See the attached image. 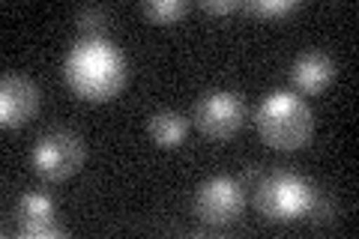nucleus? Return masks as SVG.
Listing matches in <instances>:
<instances>
[{
    "instance_id": "6e6552de",
    "label": "nucleus",
    "mask_w": 359,
    "mask_h": 239,
    "mask_svg": "<svg viewBox=\"0 0 359 239\" xmlns=\"http://www.w3.org/2000/svg\"><path fill=\"white\" fill-rule=\"evenodd\" d=\"M39 108V84L27 75L9 72L0 81V123L6 129L25 126Z\"/></svg>"
},
{
    "instance_id": "f257e3e1",
    "label": "nucleus",
    "mask_w": 359,
    "mask_h": 239,
    "mask_svg": "<svg viewBox=\"0 0 359 239\" xmlns=\"http://www.w3.org/2000/svg\"><path fill=\"white\" fill-rule=\"evenodd\" d=\"M63 72L78 96L105 102L114 99L126 84V57L105 36H84L66 54Z\"/></svg>"
},
{
    "instance_id": "f03ea898",
    "label": "nucleus",
    "mask_w": 359,
    "mask_h": 239,
    "mask_svg": "<svg viewBox=\"0 0 359 239\" xmlns=\"http://www.w3.org/2000/svg\"><path fill=\"white\" fill-rule=\"evenodd\" d=\"M255 207L269 221H330L335 215V200L330 191H323L311 179L294 174V170H273L264 174L255 186Z\"/></svg>"
},
{
    "instance_id": "2eb2a0df",
    "label": "nucleus",
    "mask_w": 359,
    "mask_h": 239,
    "mask_svg": "<svg viewBox=\"0 0 359 239\" xmlns=\"http://www.w3.org/2000/svg\"><path fill=\"white\" fill-rule=\"evenodd\" d=\"M261 177H264V168L261 165H245V170H243V179H240V183L245 186V183H261Z\"/></svg>"
},
{
    "instance_id": "4468645a",
    "label": "nucleus",
    "mask_w": 359,
    "mask_h": 239,
    "mask_svg": "<svg viewBox=\"0 0 359 239\" xmlns=\"http://www.w3.org/2000/svg\"><path fill=\"white\" fill-rule=\"evenodd\" d=\"M204 9H207V13L222 15V13H233V9H243V4H240V0H204Z\"/></svg>"
},
{
    "instance_id": "39448f33",
    "label": "nucleus",
    "mask_w": 359,
    "mask_h": 239,
    "mask_svg": "<svg viewBox=\"0 0 359 239\" xmlns=\"http://www.w3.org/2000/svg\"><path fill=\"white\" fill-rule=\"evenodd\" d=\"M245 210V186L233 177H210L195 195V215L204 224L224 227Z\"/></svg>"
},
{
    "instance_id": "9b49d317",
    "label": "nucleus",
    "mask_w": 359,
    "mask_h": 239,
    "mask_svg": "<svg viewBox=\"0 0 359 239\" xmlns=\"http://www.w3.org/2000/svg\"><path fill=\"white\" fill-rule=\"evenodd\" d=\"M141 13L156 25H171V21L183 18L189 13V0H147Z\"/></svg>"
},
{
    "instance_id": "ddd939ff",
    "label": "nucleus",
    "mask_w": 359,
    "mask_h": 239,
    "mask_svg": "<svg viewBox=\"0 0 359 239\" xmlns=\"http://www.w3.org/2000/svg\"><path fill=\"white\" fill-rule=\"evenodd\" d=\"M108 18H111V13L105 6H81L75 13V21H78V27L81 30H99V27H105L108 25Z\"/></svg>"
},
{
    "instance_id": "0eeeda50",
    "label": "nucleus",
    "mask_w": 359,
    "mask_h": 239,
    "mask_svg": "<svg viewBox=\"0 0 359 239\" xmlns=\"http://www.w3.org/2000/svg\"><path fill=\"white\" fill-rule=\"evenodd\" d=\"M15 231L21 236L45 239V236H66L69 231L57 221V207L42 191H25L15 200Z\"/></svg>"
},
{
    "instance_id": "20e7f679",
    "label": "nucleus",
    "mask_w": 359,
    "mask_h": 239,
    "mask_svg": "<svg viewBox=\"0 0 359 239\" xmlns=\"http://www.w3.org/2000/svg\"><path fill=\"white\" fill-rule=\"evenodd\" d=\"M84 158H87V144L81 135H75L69 129L45 132L42 138L33 144V153H30L33 170H36L42 179H54V183L78 174Z\"/></svg>"
},
{
    "instance_id": "9d476101",
    "label": "nucleus",
    "mask_w": 359,
    "mask_h": 239,
    "mask_svg": "<svg viewBox=\"0 0 359 239\" xmlns=\"http://www.w3.org/2000/svg\"><path fill=\"white\" fill-rule=\"evenodd\" d=\"M147 132H150V138H153L156 144H159V146H165V150H171V146L183 144L186 132H189V120H186L180 111L165 108V111H156L153 117H150Z\"/></svg>"
},
{
    "instance_id": "f8f14e48",
    "label": "nucleus",
    "mask_w": 359,
    "mask_h": 239,
    "mask_svg": "<svg viewBox=\"0 0 359 239\" xmlns=\"http://www.w3.org/2000/svg\"><path fill=\"white\" fill-rule=\"evenodd\" d=\"M245 13H255V15H266V18H278V15H287L290 9H297L294 0H249L243 4Z\"/></svg>"
},
{
    "instance_id": "1a4fd4ad",
    "label": "nucleus",
    "mask_w": 359,
    "mask_h": 239,
    "mask_svg": "<svg viewBox=\"0 0 359 239\" xmlns=\"http://www.w3.org/2000/svg\"><path fill=\"white\" fill-rule=\"evenodd\" d=\"M335 78V60L327 51H306L290 66V84L299 93H318Z\"/></svg>"
},
{
    "instance_id": "7ed1b4c3",
    "label": "nucleus",
    "mask_w": 359,
    "mask_h": 239,
    "mask_svg": "<svg viewBox=\"0 0 359 239\" xmlns=\"http://www.w3.org/2000/svg\"><path fill=\"white\" fill-rule=\"evenodd\" d=\"M255 126L261 132L264 144H269L273 150H299L306 146L311 132H314V117L309 102L299 93L290 90H276L269 93L255 114Z\"/></svg>"
},
{
    "instance_id": "423d86ee",
    "label": "nucleus",
    "mask_w": 359,
    "mask_h": 239,
    "mask_svg": "<svg viewBox=\"0 0 359 239\" xmlns=\"http://www.w3.org/2000/svg\"><path fill=\"white\" fill-rule=\"evenodd\" d=\"M245 114H249V108H245L240 93H233V90H210V93L198 99L195 123L210 138H231L245 123Z\"/></svg>"
}]
</instances>
